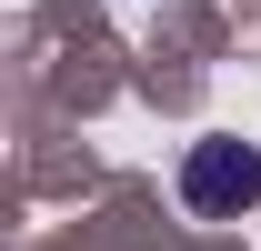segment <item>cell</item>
Here are the masks:
<instances>
[{
    "label": "cell",
    "mask_w": 261,
    "mask_h": 251,
    "mask_svg": "<svg viewBox=\"0 0 261 251\" xmlns=\"http://www.w3.org/2000/svg\"><path fill=\"white\" fill-rule=\"evenodd\" d=\"M181 201H191L201 221L261 211V151H251V141H191V161H181Z\"/></svg>",
    "instance_id": "cell-1"
}]
</instances>
